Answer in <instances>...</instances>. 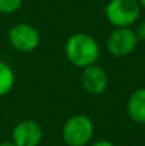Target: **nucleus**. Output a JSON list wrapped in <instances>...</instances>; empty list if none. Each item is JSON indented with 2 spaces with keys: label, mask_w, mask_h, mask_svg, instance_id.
Wrapping results in <instances>:
<instances>
[{
  "label": "nucleus",
  "mask_w": 145,
  "mask_h": 146,
  "mask_svg": "<svg viewBox=\"0 0 145 146\" xmlns=\"http://www.w3.org/2000/svg\"><path fill=\"white\" fill-rule=\"evenodd\" d=\"M66 58L76 68L84 69L96 64L100 56V45L94 36L84 32L71 35L64 45Z\"/></svg>",
  "instance_id": "nucleus-1"
},
{
  "label": "nucleus",
  "mask_w": 145,
  "mask_h": 146,
  "mask_svg": "<svg viewBox=\"0 0 145 146\" xmlns=\"http://www.w3.org/2000/svg\"><path fill=\"white\" fill-rule=\"evenodd\" d=\"M95 133L94 122L86 114H74L63 124L62 137L68 146H87Z\"/></svg>",
  "instance_id": "nucleus-2"
},
{
  "label": "nucleus",
  "mask_w": 145,
  "mask_h": 146,
  "mask_svg": "<svg viewBox=\"0 0 145 146\" xmlns=\"http://www.w3.org/2000/svg\"><path fill=\"white\" fill-rule=\"evenodd\" d=\"M104 14L114 28L132 27L140 18L141 7L138 0H109Z\"/></svg>",
  "instance_id": "nucleus-3"
},
{
  "label": "nucleus",
  "mask_w": 145,
  "mask_h": 146,
  "mask_svg": "<svg viewBox=\"0 0 145 146\" xmlns=\"http://www.w3.org/2000/svg\"><path fill=\"white\" fill-rule=\"evenodd\" d=\"M40 32L30 23H17L8 31V41L18 53H32L40 45Z\"/></svg>",
  "instance_id": "nucleus-4"
},
{
  "label": "nucleus",
  "mask_w": 145,
  "mask_h": 146,
  "mask_svg": "<svg viewBox=\"0 0 145 146\" xmlns=\"http://www.w3.org/2000/svg\"><path fill=\"white\" fill-rule=\"evenodd\" d=\"M138 44L139 40L136 37V33L131 27L114 28L108 35L105 48L112 56L123 58L132 54L138 48Z\"/></svg>",
  "instance_id": "nucleus-5"
},
{
  "label": "nucleus",
  "mask_w": 145,
  "mask_h": 146,
  "mask_svg": "<svg viewBox=\"0 0 145 146\" xmlns=\"http://www.w3.org/2000/svg\"><path fill=\"white\" fill-rule=\"evenodd\" d=\"M43 135V128L36 121L23 119L13 128L12 141L17 146H39Z\"/></svg>",
  "instance_id": "nucleus-6"
},
{
  "label": "nucleus",
  "mask_w": 145,
  "mask_h": 146,
  "mask_svg": "<svg viewBox=\"0 0 145 146\" xmlns=\"http://www.w3.org/2000/svg\"><path fill=\"white\" fill-rule=\"evenodd\" d=\"M80 81L82 88L90 95H102L108 87V74L98 64L82 69Z\"/></svg>",
  "instance_id": "nucleus-7"
},
{
  "label": "nucleus",
  "mask_w": 145,
  "mask_h": 146,
  "mask_svg": "<svg viewBox=\"0 0 145 146\" xmlns=\"http://www.w3.org/2000/svg\"><path fill=\"white\" fill-rule=\"evenodd\" d=\"M126 109L131 121L138 124H145V87L131 92L127 99Z\"/></svg>",
  "instance_id": "nucleus-8"
},
{
  "label": "nucleus",
  "mask_w": 145,
  "mask_h": 146,
  "mask_svg": "<svg viewBox=\"0 0 145 146\" xmlns=\"http://www.w3.org/2000/svg\"><path fill=\"white\" fill-rule=\"evenodd\" d=\"M15 83V74L13 68L4 60H0V98L8 95Z\"/></svg>",
  "instance_id": "nucleus-9"
},
{
  "label": "nucleus",
  "mask_w": 145,
  "mask_h": 146,
  "mask_svg": "<svg viewBox=\"0 0 145 146\" xmlns=\"http://www.w3.org/2000/svg\"><path fill=\"white\" fill-rule=\"evenodd\" d=\"M25 0H0L1 14H14L22 8Z\"/></svg>",
  "instance_id": "nucleus-10"
},
{
  "label": "nucleus",
  "mask_w": 145,
  "mask_h": 146,
  "mask_svg": "<svg viewBox=\"0 0 145 146\" xmlns=\"http://www.w3.org/2000/svg\"><path fill=\"white\" fill-rule=\"evenodd\" d=\"M134 31H135V33H136L138 40L145 42V19L141 21V22L138 25V27H136Z\"/></svg>",
  "instance_id": "nucleus-11"
},
{
  "label": "nucleus",
  "mask_w": 145,
  "mask_h": 146,
  "mask_svg": "<svg viewBox=\"0 0 145 146\" xmlns=\"http://www.w3.org/2000/svg\"><path fill=\"white\" fill-rule=\"evenodd\" d=\"M90 146H114V144L110 142L109 140H96V141H94Z\"/></svg>",
  "instance_id": "nucleus-12"
},
{
  "label": "nucleus",
  "mask_w": 145,
  "mask_h": 146,
  "mask_svg": "<svg viewBox=\"0 0 145 146\" xmlns=\"http://www.w3.org/2000/svg\"><path fill=\"white\" fill-rule=\"evenodd\" d=\"M0 146H17L13 141H4V142H0Z\"/></svg>",
  "instance_id": "nucleus-13"
},
{
  "label": "nucleus",
  "mask_w": 145,
  "mask_h": 146,
  "mask_svg": "<svg viewBox=\"0 0 145 146\" xmlns=\"http://www.w3.org/2000/svg\"><path fill=\"white\" fill-rule=\"evenodd\" d=\"M138 1H139V4H140L141 9H145V0H138Z\"/></svg>",
  "instance_id": "nucleus-14"
}]
</instances>
